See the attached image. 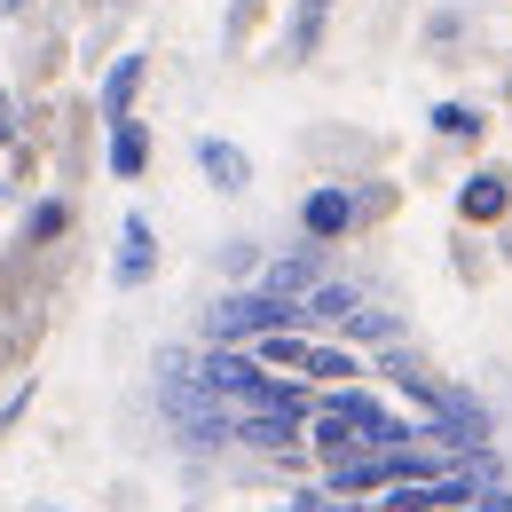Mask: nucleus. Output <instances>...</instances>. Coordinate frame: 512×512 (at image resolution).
I'll use <instances>...</instances> for the list:
<instances>
[{"mask_svg": "<svg viewBox=\"0 0 512 512\" xmlns=\"http://www.w3.org/2000/svg\"><path fill=\"white\" fill-rule=\"evenodd\" d=\"M426 119H434V142H449V150H481V142H489V111H481V103H465V95L434 103Z\"/></svg>", "mask_w": 512, "mask_h": 512, "instance_id": "obj_9", "label": "nucleus"}, {"mask_svg": "<svg viewBox=\"0 0 512 512\" xmlns=\"http://www.w3.org/2000/svg\"><path fill=\"white\" fill-rule=\"evenodd\" d=\"M331 8H339V0H300V8H292V24H284V64H308V56H323Z\"/></svg>", "mask_w": 512, "mask_h": 512, "instance_id": "obj_10", "label": "nucleus"}, {"mask_svg": "<svg viewBox=\"0 0 512 512\" xmlns=\"http://www.w3.org/2000/svg\"><path fill=\"white\" fill-rule=\"evenodd\" d=\"M260 268H268V253H260L253 237H229V245H221V276H229V284H260Z\"/></svg>", "mask_w": 512, "mask_h": 512, "instance_id": "obj_14", "label": "nucleus"}, {"mask_svg": "<svg viewBox=\"0 0 512 512\" xmlns=\"http://www.w3.org/2000/svg\"><path fill=\"white\" fill-rule=\"evenodd\" d=\"M40 512H64V505H40Z\"/></svg>", "mask_w": 512, "mask_h": 512, "instance_id": "obj_21", "label": "nucleus"}, {"mask_svg": "<svg viewBox=\"0 0 512 512\" xmlns=\"http://www.w3.org/2000/svg\"><path fill=\"white\" fill-rule=\"evenodd\" d=\"M142 87H150V48H127L119 64L95 79V111H103V127H119L134 119V103H142Z\"/></svg>", "mask_w": 512, "mask_h": 512, "instance_id": "obj_4", "label": "nucleus"}, {"mask_svg": "<svg viewBox=\"0 0 512 512\" xmlns=\"http://www.w3.org/2000/svg\"><path fill=\"white\" fill-rule=\"evenodd\" d=\"M339 339H355V347H394V316H386V308H355V316L339 323Z\"/></svg>", "mask_w": 512, "mask_h": 512, "instance_id": "obj_15", "label": "nucleus"}, {"mask_svg": "<svg viewBox=\"0 0 512 512\" xmlns=\"http://www.w3.org/2000/svg\"><path fill=\"white\" fill-rule=\"evenodd\" d=\"M363 229V205H355V182H316L300 197V237L308 245H347Z\"/></svg>", "mask_w": 512, "mask_h": 512, "instance_id": "obj_2", "label": "nucleus"}, {"mask_svg": "<svg viewBox=\"0 0 512 512\" xmlns=\"http://www.w3.org/2000/svg\"><path fill=\"white\" fill-rule=\"evenodd\" d=\"M505 260H512V237H505Z\"/></svg>", "mask_w": 512, "mask_h": 512, "instance_id": "obj_22", "label": "nucleus"}, {"mask_svg": "<svg viewBox=\"0 0 512 512\" xmlns=\"http://www.w3.org/2000/svg\"><path fill=\"white\" fill-rule=\"evenodd\" d=\"M197 174H205V190L245 197V190H253V150L229 142V134H197Z\"/></svg>", "mask_w": 512, "mask_h": 512, "instance_id": "obj_6", "label": "nucleus"}, {"mask_svg": "<svg viewBox=\"0 0 512 512\" xmlns=\"http://www.w3.org/2000/svg\"><path fill=\"white\" fill-rule=\"evenodd\" d=\"M32 8H40V0H0V16H8V24H24Z\"/></svg>", "mask_w": 512, "mask_h": 512, "instance_id": "obj_19", "label": "nucleus"}, {"mask_svg": "<svg viewBox=\"0 0 512 512\" xmlns=\"http://www.w3.org/2000/svg\"><path fill=\"white\" fill-rule=\"evenodd\" d=\"M268 8H276V0H229V8H221V48H253V32L268 24Z\"/></svg>", "mask_w": 512, "mask_h": 512, "instance_id": "obj_13", "label": "nucleus"}, {"mask_svg": "<svg viewBox=\"0 0 512 512\" xmlns=\"http://www.w3.org/2000/svg\"><path fill=\"white\" fill-rule=\"evenodd\" d=\"M158 276V229H150V213H119V260H111V284L119 292H142Z\"/></svg>", "mask_w": 512, "mask_h": 512, "instance_id": "obj_5", "label": "nucleus"}, {"mask_svg": "<svg viewBox=\"0 0 512 512\" xmlns=\"http://www.w3.org/2000/svg\"><path fill=\"white\" fill-rule=\"evenodd\" d=\"M24 410H32V379H16V386H8V402H0V434H8V426H16Z\"/></svg>", "mask_w": 512, "mask_h": 512, "instance_id": "obj_18", "label": "nucleus"}, {"mask_svg": "<svg viewBox=\"0 0 512 512\" xmlns=\"http://www.w3.org/2000/svg\"><path fill=\"white\" fill-rule=\"evenodd\" d=\"M71 237V197H32L16 221V245H64Z\"/></svg>", "mask_w": 512, "mask_h": 512, "instance_id": "obj_11", "label": "nucleus"}, {"mask_svg": "<svg viewBox=\"0 0 512 512\" xmlns=\"http://www.w3.org/2000/svg\"><path fill=\"white\" fill-rule=\"evenodd\" d=\"M0 205H8V182H0Z\"/></svg>", "mask_w": 512, "mask_h": 512, "instance_id": "obj_20", "label": "nucleus"}, {"mask_svg": "<svg viewBox=\"0 0 512 512\" xmlns=\"http://www.w3.org/2000/svg\"><path fill=\"white\" fill-rule=\"evenodd\" d=\"M449 205H457V229H505L512 221V166H473Z\"/></svg>", "mask_w": 512, "mask_h": 512, "instance_id": "obj_3", "label": "nucleus"}, {"mask_svg": "<svg viewBox=\"0 0 512 512\" xmlns=\"http://www.w3.org/2000/svg\"><path fill=\"white\" fill-rule=\"evenodd\" d=\"M355 205H363V229H371V221H386V213L402 205V190H394V182H363V190H355Z\"/></svg>", "mask_w": 512, "mask_h": 512, "instance_id": "obj_16", "label": "nucleus"}, {"mask_svg": "<svg viewBox=\"0 0 512 512\" xmlns=\"http://www.w3.org/2000/svg\"><path fill=\"white\" fill-rule=\"evenodd\" d=\"M260 284L308 308V292H316V284H323V245H300V253H276V260H268V268H260Z\"/></svg>", "mask_w": 512, "mask_h": 512, "instance_id": "obj_8", "label": "nucleus"}, {"mask_svg": "<svg viewBox=\"0 0 512 512\" xmlns=\"http://www.w3.org/2000/svg\"><path fill=\"white\" fill-rule=\"evenodd\" d=\"M355 308H363V292H355V284H339V276H323L316 292H308V323H316V331H339Z\"/></svg>", "mask_w": 512, "mask_h": 512, "instance_id": "obj_12", "label": "nucleus"}, {"mask_svg": "<svg viewBox=\"0 0 512 512\" xmlns=\"http://www.w3.org/2000/svg\"><path fill=\"white\" fill-rule=\"evenodd\" d=\"M0 150H24V119H16V95L0 87Z\"/></svg>", "mask_w": 512, "mask_h": 512, "instance_id": "obj_17", "label": "nucleus"}, {"mask_svg": "<svg viewBox=\"0 0 512 512\" xmlns=\"http://www.w3.org/2000/svg\"><path fill=\"white\" fill-rule=\"evenodd\" d=\"M284 323H308V308L268 292V284H237V292H221L205 308V347H253V339L284 331Z\"/></svg>", "mask_w": 512, "mask_h": 512, "instance_id": "obj_1", "label": "nucleus"}, {"mask_svg": "<svg viewBox=\"0 0 512 512\" xmlns=\"http://www.w3.org/2000/svg\"><path fill=\"white\" fill-rule=\"evenodd\" d=\"M150 158H158V134L142 127V119H119L111 142H103V174H111V182H142Z\"/></svg>", "mask_w": 512, "mask_h": 512, "instance_id": "obj_7", "label": "nucleus"}]
</instances>
